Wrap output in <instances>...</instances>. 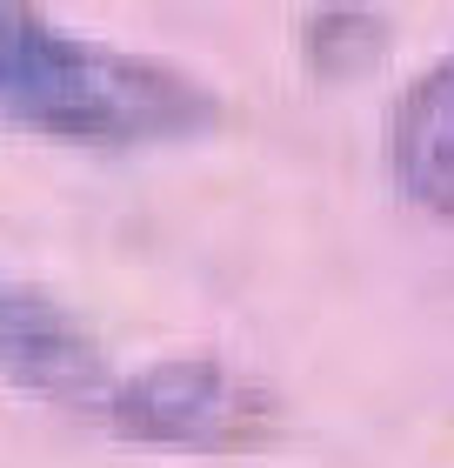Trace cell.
Segmentation results:
<instances>
[{
    "instance_id": "obj_3",
    "label": "cell",
    "mask_w": 454,
    "mask_h": 468,
    "mask_svg": "<svg viewBox=\"0 0 454 468\" xmlns=\"http://www.w3.org/2000/svg\"><path fill=\"white\" fill-rule=\"evenodd\" d=\"M0 381L54 409H100L114 388L94 335L54 294L7 282V274H0Z\"/></svg>"
},
{
    "instance_id": "obj_1",
    "label": "cell",
    "mask_w": 454,
    "mask_h": 468,
    "mask_svg": "<svg viewBox=\"0 0 454 468\" xmlns=\"http://www.w3.org/2000/svg\"><path fill=\"white\" fill-rule=\"evenodd\" d=\"M214 114L221 108L194 74L0 0V121L68 147H141L201 134Z\"/></svg>"
},
{
    "instance_id": "obj_4",
    "label": "cell",
    "mask_w": 454,
    "mask_h": 468,
    "mask_svg": "<svg viewBox=\"0 0 454 468\" xmlns=\"http://www.w3.org/2000/svg\"><path fill=\"white\" fill-rule=\"evenodd\" d=\"M387 161H395V181L407 201L454 221V54L435 60L395 108Z\"/></svg>"
},
{
    "instance_id": "obj_5",
    "label": "cell",
    "mask_w": 454,
    "mask_h": 468,
    "mask_svg": "<svg viewBox=\"0 0 454 468\" xmlns=\"http://www.w3.org/2000/svg\"><path fill=\"white\" fill-rule=\"evenodd\" d=\"M381 40H387V34H381L375 14H314V20H308V48H314V60H321L328 74H341L348 60H354V68H361V60H375Z\"/></svg>"
},
{
    "instance_id": "obj_2",
    "label": "cell",
    "mask_w": 454,
    "mask_h": 468,
    "mask_svg": "<svg viewBox=\"0 0 454 468\" xmlns=\"http://www.w3.org/2000/svg\"><path fill=\"white\" fill-rule=\"evenodd\" d=\"M100 415L121 441L174 455H248L268 449L280 429V401L254 375L227 368L221 355H167L114 381Z\"/></svg>"
}]
</instances>
